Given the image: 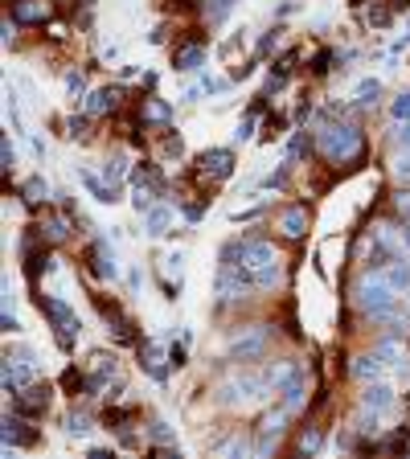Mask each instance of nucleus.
I'll list each match as a JSON object with an SVG mask.
<instances>
[{
	"label": "nucleus",
	"instance_id": "1",
	"mask_svg": "<svg viewBox=\"0 0 410 459\" xmlns=\"http://www.w3.org/2000/svg\"><path fill=\"white\" fill-rule=\"evenodd\" d=\"M316 156L333 168H361L370 160V140L357 123L345 119H324L316 115Z\"/></svg>",
	"mask_w": 410,
	"mask_h": 459
},
{
	"label": "nucleus",
	"instance_id": "2",
	"mask_svg": "<svg viewBox=\"0 0 410 459\" xmlns=\"http://www.w3.org/2000/svg\"><path fill=\"white\" fill-rule=\"evenodd\" d=\"M271 341H275V328H271V324H251V328L242 324V328L234 332L230 349H226V361H234V365H255V361L267 357Z\"/></svg>",
	"mask_w": 410,
	"mask_h": 459
},
{
	"label": "nucleus",
	"instance_id": "3",
	"mask_svg": "<svg viewBox=\"0 0 410 459\" xmlns=\"http://www.w3.org/2000/svg\"><path fill=\"white\" fill-rule=\"evenodd\" d=\"M37 308H41V316L49 320V328H53V337H57V349H74V337H78V316L70 312V304L66 300H57V296H37Z\"/></svg>",
	"mask_w": 410,
	"mask_h": 459
},
{
	"label": "nucleus",
	"instance_id": "4",
	"mask_svg": "<svg viewBox=\"0 0 410 459\" xmlns=\"http://www.w3.org/2000/svg\"><path fill=\"white\" fill-rule=\"evenodd\" d=\"M275 230H279V238H287V242L308 238V230H312V205H308V201H287V205H279V209H275Z\"/></svg>",
	"mask_w": 410,
	"mask_h": 459
},
{
	"label": "nucleus",
	"instance_id": "5",
	"mask_svg": "<svg viewBox=\"0 0 410 459\" xmlns=\"http://www.w3.org/2000/svg\"><path fill=\"white\" fill-rule=\"evenodd\" d=\"M49 402H53V386H21L16 394H12V406H16V415H25V419H33V423H41V419H49Z\"/></svg>",
	"mask_w": 410,
	"mask_h": 459
},
{
	"label": "nucleus",
	"instance_id": "6",
	"mask_svg": "<svg viewBox=\"0 0 410 459\" xmlns=\"http://www.w3.org/2000/svg\"><path fill=\"white\" fill-rule=\"evenodd\" d=\"M74 226H78V218L70 213V209H49L41 222H37V234H41V242L45 246H62V242H70L74 238Z\"/></svg>",
	"mask_w": 410,
	"mask_h": 459
},
{
	"label": "nucleus",
	"instance_id": "7",
	"mask_svg": "<svg viewBox=\"0 0 410 459\" xmlns=\"http://www.w3.org/2000/svg\"><path fill=\"white\" fill-rule=\"evenodd\" d=\"M82 263H86V275H90V279H115V275H119V267H115V250H111L103 238H90V242H86Z\"/></svg>",
	"mask_w": 410,
	"mask_h": 459
},
{
	"label": "nucleus",
	"instance_id": "8",
	"mask_svg": "<svg viewBox=\"0 0 410 459\" xmlns=\"http://www.w3.org/2000/svg\"><path fill=\"white\" fill-rule=\"evenodd\" d=\"M197 172L209 181V185H222L230 172H234V152L230 148H205L197 156Z\"/></svg>",
	"mask_w": 410,
	"mask_h": 459
},
{
	"label": "nucleus",
	"instance_id": "9",
	"mask_svg": "<svg viewBox=\"0 0 410 459\" xmlns=\"http://www.w3.org/2000/svg\"><path fill=\"white\" fill-rule=\"evenodd\" d=\"M8 16H12L21 29H45L49 16H53V4H49V0H12V4H8Z\"/></svg>",
	"mask_w": 410,
	"mask_h": 459
},
{
	"label": "nucleus",
	"instance_id": "10",
	"mask_svg": "<svg viewBox=\"0 0 410 459\" xmlns=\"http://www.w3.org/2000/svg\"><path fill=\"white\" fill-rule=\"evenodd\" d=\"M136 115H140V123L152 131H164V127H172V107L164 103V99H156V94H144L140 103H136Z\"/></svg>",
	"mask_w": 410,
	"mask_h": 459
},
{
	"label": "nucleus",
	"instance_id": "11",
	"mask_svg": "<svg viewBox=\"0 0 410 459\" xmlns=\"http://www.w3.org/2000/svg\"><path fill=\"white\" fill-rule=\"evenodd\" d=\"M33 419H25V415H4V447H37L41 443V435L29 427Z\"/></svg>",
	"mask_w": 410,
	"mask_h": 459
},
{
	"label": "nucleus",
	"instance_id": "12",
	"mask_svg": "<svg viewBox=\"0 0 410 459\" xmlns=\"http://www.w3.org/2000/svg\"><path fill=\"white\" fill-rule=\"evenodd\" d=\"M78 181H82V189H86L94 201H103V205H115V201H123L119 185L103 181V176H99V172H90V168H78Z\"/></svg>",
	"mask_w": 410,
	"mask_h": 459
},
{
	"label": "nucleus",
	"instance_id": "13",
	"mask_svg": "<svg viewBox=\"0 0 410 459\" xmlns=\"http://www.w3.org/2000/svg\"><path fill=\"white\" fill-rule=\"evenodd\" d=\"M123 111V90L119 86H103L94 94H86V115H119Z\"/></svg>",
	"mask_w": 410,
	"mask_h": 459
},
{
	"label": "nucleus",
	"instance_id": "14",
	"mask_svg": "<svg viewBox=\"0 0 410 459\" xmlns=\"http://www.w3.org/2000/svg\"><path fill=\"white\" fill-rule=\"evenodd\" d=\"M16 197L25 201V209H33V213H37V209H45V205H49V185H45L41 176H25V181H21V189H16Z\"/></svg>",
	"mask_w": 410,
	"mask_h": 459
},
{
	"label": "nucleus",
	"instance_id": "15",
	"mask_svg": "<svg viewBox=\"0 0 410 459\" xmlns=\"http://www.w3.org/2000/svg\"><path fill=\"white\" fill-rule=\"evenodd\" d=\"M382 369H386V357L374 349V353H361V357L349 365V378H357V382H378Z\"/></svg>",
	"mask_w": 410,
	"mask_h": 459
},
{
	"label": "nucleus",
	"instance_id": "16",
	"mask_svg": "<svg viewBox=\"0 0 410 459\" xmlns=\"http://www.w3.org/2000/svg\"><path fill=\"white\" fill-rule=\"evenodd\" d=\"M398 398H394V390L386 386V382H366V394H361V410H390Z\"/></svg>",
	"mask_w": 410,
	"mask_h": 459
},
{
	"label": "nucleus",
	"instance_id": "17",
	"mask_svg": "<svg viewBox=\"0 0 410 459\" xmlns=\"http://www.w3.org/2000/svg\"><path fill=\"white\" fill-rule=\"evenodd\" d=\"M90 378L99 382V386H111L115 382V373H119V361H115V353H107V349H99V353H90Z\"/></svg>",
	"mask_w": 410,
	"mask_h": 459
},
{
	"label": "nucleus",
	"instance_id": "18",
	"mask_svg": "<svg viewBox=\"0 0 410 459\" xmlns=\"http://www.w3.org/2000/svg\"><path fill=\"white\" fill-rule=\"evenodd\" d=\"M320 443H324V427L316 423V419H308L304 427H300V435H296V456H312V451H320Z\"/></svg>",
	"mask_w": 410,
	"mask_h": 459
},
{
	"label": "nucleus",
	"instance_id": "19",
	"mask_svg": "<svg viewBox=\"0 0 410 459\" xmlns=\"http://www.w3.org/2000/svg\"><path fill=\"white\" fill-rule=\"evenodd\" d=\"M140 369H144L152 382H168V369H164V357H160L156 345H144V341H140Z\"/></svg>",
	"mask_w": 410,
	"mask_h": 459
},
{
	"label": "nucleus",
	"instance_id": "20",
	"mask_svg": "<svg viewBox=\"0 0 410 459\" xmlns=\"http://www.w3.org/2000/svg\"><path fill=\"white\" fill-rule=\"evenodd\" d=\"M168 226H172V209L168 205H152L148 213H144V234H152V238H160V234H168Z\"/></svg>",
	"mask_w": 410,
	"mask_h": 459
},
{
	"label": "nucleus",
	"instance_id": "21",
	"mask_svg": "<svg viewBox=\"0 0 410 459\" xmlns=\"http://www.w3.org/2000/svg\"><path fill=\"white\" fill-rule=\"evenodd\" d=\"M160 160H181L185 156V140H181V131H172V127H164L160 131V152H156Z\"/></svg>",
	"mask_w": 410,
	"mask_h": 459
},
{
	"label": "nucleus",
	"instance_id": "22",
	"mask_svg": "<svg viewBox=\"0 0 410 459\" xmlns=\"http://www.w3.org/2000/svg\"><path fill=\"white\" fill-rule=\"evenodd\" d=\"M382 279H386L394 291H407L410 287V263L407 259H394L390 267H382Z\"/></svg>",
	"mask_w": 410,
	"mask_h": 459
},
{
	"label": "nucleus",
	"instance_id": "23",
	"mask_svg": "<svg viewBox=\"0 0 410 459\" xmlns=\"http://www.w3.org/2000/svg\"><path fill=\"white\" fill-rule=\"evenodd\" d=\"M333 62H337V49H316V53L308 57V66H304V70H308L312 78H324V74L333 70Z\"/></svg>",
	"mask_w": 410,
	"mask_h": 459
},
{
	"label": "nucleus",
	"instance_id": "24",
	"mask_svg": "<svg viewBox=\"0 0 410 459\" xmlns=\"http://www.w3.org/2000/svg\"><path fill=\"white\" fill-rule=\"evenodd\" d=\"M123 176H127V156H123V152H111V156L103 160V181L119 185Z\"/></svg>",
	"mask_w": 410,
	"mask_h": 459
},
{
	"label": "nucleus",
	"instance_id": "25",
	"mask_svg": "<svg viewBox=\"0 0 410 459\" xmlns=\"http://www.w3.org/2000/svg\"><path fill=\"white\" fill-rule=\"evenodd\" d=\"M148 431V447H172V427L168 423H160V419H152V427H144Z\"/></svg>",
	"mask_w": 410,
	"mask_h": 459
},
{
	"label": "nucleus",
	"instance_id": "26",
	"mask_svg": "<svg viewBox=\"0 0 410 459\" xmlns=\"http://www.w3.org/2000/svg\"><path fill=\"white\" fill-rule=\"evenodd\" d=\"M90 119H94V115H70V119L62 123V127H66L62 135H70V140H90Z\"/></svg>",
	"mask_w": 410,
	"mask_h": 459
},
{
	"label": "nucleus",
	"instance_id": "27",
	"mask_svg": "<svg viewBox=\"0 0 410 459\" xmlns=\"http://www.w3.org/2000/svg\"><path fill=\"white\" fill-rule=\"evenodd\" d=\"M62 423H66V435H90V431H94V427H90V415H86V410H70V415H66Z\"/></svg>",
	"mask_w": 410,
	"mask_h": 459
},
{
	"label": "nucleus",
	"instance_id": "28",
	"mask_svg": "<svg viewBox=\"0 0 410 459\" xmlns=\"http://www.w3.org/2000/svg\"><path fill=\"white\" fill-rule=\"evenodd\" d=\"M390 21H394V8H386V4H370L366 8V25L370 29H386Z\"/></svg>",
	"mask_w": 410,
	"mask_h": 459
},
{
	"label": "nucleus",
	"instance_id": "29",
	"mask_svg": "<svg viewBox=\"0 0 410 459\" xmlns=\"http://www.w3.org/2000/svg\"><path fill=\"white\" fill-rule=\"evenodd\" d=\"M378 99H382V78H366V82L357 86V103H361V107H374Z\"/></svg>",
	"mask_w": 410,
	"mask_h": 459
},
{
	"label": "nucleus",
	"instance_id": "30",
	"mask_svg": "<svg viewBox=\"0 0 410 459\" xmlns=\"http://www.w3.org/2000/svg\"><path fill=\"white\" fill-rule=\"evenodd\" d=\"M279 33H283V29H267V33L259 37V49H255V57H259V62L275 53V45H279Z\"/></svg>",
	"mask_w": 410,
	"mask_h": 459
},
{
	"label": "nucleus",
	"instance_id": "31",
	"mask_svg": "<svg viewBox=\"0 0 410 459\" xmlns=\"http://www.w3.org/2000/svg\"><path fill=\"white\" fill-rule=\"evenodd\" d=\"M168 365H172V369H185V365H189V332L181 337V345L168 349Z\"/></svg>",
	"mask_w": 410,
	"mask_h": 459
},
{
	"label": "nucleus",
	"instance_id": "32",
	"mask_svg": "<svg viewBox=\"0 0 410 459\" xmlns=\"http://www.w3.org/2000/svg\"><path fill=\"white\" fill-rule=\"evenodd\" d=\"M66 90H70V99H78V94H86V74L74 66L70 74H66Z\"/></svg>",
	"mask_w": 410,
	"mask_h": 459
},
{
	"label": "nucleus",
	"instance_id": "33",
	"mask_svg": "<svg viewBox=\"0 0 410 459\" xmlns=\"http://www.w3.org/2000/svg\"><path fill=\"white\" fill-rule=\"evenodd\" d=\"M390 115H394V119H402V123L410 119V90H402V94L390 103Z\"/></svg>",
	"mask_w": 410,
	"mask_h": 459
},
{
	"label": "nucleus",
	"instance_id": "34",
	"mask_svg": "<svg viewBox=\"0 0 410 459\" xmlns=\"http://www.w3.org/2000/svg\"><path fill=\"white\" fill-rule=\"evenodd\" d=\"M0 160H4V164H0V172H4V176H12L16 156H12V140H8V135H4V144H0Z\"/></svg>",
	"mask_w": 410,
	"mask_h": 459
},
{
	"label": "nucleus",
	"instance_id": "35",
	"mask_svg": "<svg viewBox=\"0 0 410 459\" xmlns=\"http://www.w3.org/2000/svg\"><path fill=\"white\" fill-rule=\"evenodd\" d=\"M4 332H8V337H12V332H21V320L12 316V308H8V304H4Z\"/></svg>",
	"mask_w": 410,
	"mask_h": 459
},
{
	"label": "nucleus",
	"instance_id": "36",
	"mask_svg": "<svg viewBox=\"0 0 410 459\" xmlns=\"http://www.w3.org/2000/svg\"><path fill=\"white\" fill-rule=\"evenodd\" d=\"M398 144H402V148H410V119L398 127Z\"/></svg>",
	"mask_w": 410,
	"mask_h": 459
},
{
	"label": "nucleus",
	"instance_id": "37",
	"mask_svg": "<svg viewBox=\"0 0 410 459\" xmlns=\"http://www.w3.org/2000/svg\"><path fill=\"white\" fill-rule=\"evenodd\" d=\"M394 172H398V176H410V156H402V160L394 164Z\"/></svg>",
	"mask_w": 410,
	"mask_h": 459
},
{
	"label": "nucleus",
	"instance_id": "38",
	"mask_svg": "<svg viewBox=\"0 0 410 459\" xmlns=\"http://www.w3.org/2000/svg\"><path fill=\"white\" fill-rule=\"evenodd\" d=\"M402 246H407V250H410V218H407V222H402Z\"/></svg>",
	"mask_w": 410,
	"mask_h": 459
}]
</instances>
